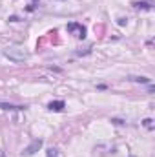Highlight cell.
Instances as JSON below:
<instances>
[{"label": "cell", "instance_id": "7", "mask_svg": "<svg viewBox=\"0 0 155 157\" xmlns=\"http://www.w3.org/2000/svg\"><path fill=\"white\" fill-rule=\"evenodd\" d=\"M130 80H133V82H141V84H150V78L148 77H130Z\"/></svg>", "mask_w": 155, "mask_h": 157}, {"label": "cell", "instance_id": "4", "mask_svg": "<svg viewBox=\"0 0 155 157\" xmlns=\"http://www.w3.org/2000/svg\"><path fill=\"white\" fill-rule=\"evenodd\" d=\"M28 106H20V104H11V102H0V110L6 112H18V110H26Z\"/></svg>", "mask_w": 155, "mask_h": 157}, {"label": "cell", "instance_id": "1", "mask_svg": "<svg viewBox=\"0 0 155 157\" xmlns=\"http://www.w3.org/2000/svg\"><path fill=\"white\" fill-rule=\"evenodd\" d=\"M4 55L9 59V60H13V62H24V60H28L29 59V55H28V51L24 49V48H20V46H11V48H7V49H4Z\"/></svg>", "mask_w": 155, "mask_h": 157}, {"label": "cell", "instance_id": "3", "mask_svg": "<svg viewBox=\"0 0 155 157\" xmlns=\"http://www.w3.org/2000/svg\"><path fill=\"white\" fill-rule=\"evenodd\" d=\"M68 31H70V33H77L78 39H84V37H86V28H84L82 24H77V22L68 24Z\"/></svg>", "mask_w": 155, "mask_h": 157}, {"label": "cell", "instance_id": "9", "mask_svg": "<svg viewBox=\"0 0 155 157\" xmlns=\"http://www.w3.org/2000/svg\"><path fill=\"white\" fill-rule=\"evenodd\" d=\"M152 122H153V121H152V119H144V121H142V124H144V126H146V128H152V126H153V124H152Z\"/></svg>", "mask_w": 155, "mask_h": 157}, {"label": "cell", "instance_id": "13", "mask_svg": "<svg viewBox=\"0 0 155 157\" xmlns=\"http://www.w3.org/2000/svg\"><path fill=\"white\" fill-rule=\"evenodd\" d=\"M0 157H6V152L4 150H0Z\"/></svg>", "mask_w": 155, "mask_h": 157}, {"label": "cell", "instance_id": "12", "mask_svg": "<svg viewBox=\"0 0 155 157\" xmlns=\"http://www.w3.org/2000/svg\"><path fill=\"white\" fill-rule=\"evenodd\" d=\"M126 22H128V20H126V18H119V24H120V26H124V24H126Z\"/></svg>", "mask_w": 155, "mask_h": 157}, {"label": "cell", "instance_id": "2", "mask_svg": "<svg viewBox=\"0 0 155 157\" xmlns=\"http://www.w3.org/2000/svg\"><path fill=\"white\" fill-rule=\"evenodd\" d=\"M42 146H44V141H42V139H35V141H31V143H29V144L22 150V155H26V157L35 155V154L39 152Z\"/></svg>", "mask_w": 155, "mask_h": 157}, {"label": "cell", "instance_id": "6", "mask_svg": "<svg viewBox=\"0 0 155 157\" xmlns=\"http://www.w3.org/2000/svg\"><path fill=\"white\" fill-rule=\"evenodd\" d=\"M133 6L139 7V9H141V7H142V9H152V2H135Z\"/></svg>", "mask_w": 155, "mask_h": 157}, {"label": "cell", "instance_id": "10", "mask_svg": "<svg viewBox=\"0 0 155 157\" xmlns=\"http://www.w3.org/2000/svg\"><path fill=\"white\" fill-rule=\"evenodd\" d=\"M112 122H115V124H124V121H120V119H112Z\"/></svg>", "mask_w": 155, "mask_h": 157}, {"label": "cell", "instance_id": "11", "mask_svg": "<svg viewBox=\"0 0 155 157\" xmlns=\"http://www.w3.org/2000/svg\"><path fill=\"white\" fill-rule=\"evenodd\" d=\"M9 22H18V17H9Z\"/></svg>", "mask_w": 155, "mask_h": 157}, {"label": "cell", "instance_id": "5", "mask_svg": "<svg viewBox=\"0 0 155 157\" xmlns=\"http://www.w3.org/2000/svg\"><path fill=\"white\" fill-rule=\"evenodd\" d=\"M64 108H66L64 101H51V102L47 104V110H51V112H62Z\"/></svg>", "mask_w": 155, "mask_h": 157}, {"label": "cell", "instance_id": "8", "mask_svg": "<svg viewBox=\"0 0 155 157\" xmlns=\"http://www.w3.org/2000/svg\"><path fill=\"white\" fill-rule=\"evenodd\" d=\"M46 157H59V150L57 148H47V152H46Z\"/></svg>", "mask_w": 155, "mask_h": 157}]
</instances>
